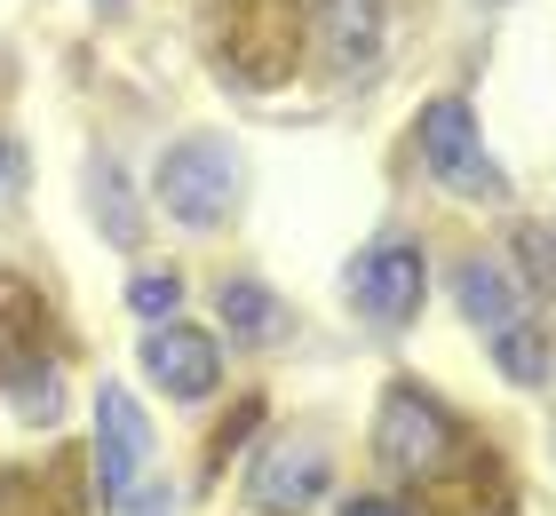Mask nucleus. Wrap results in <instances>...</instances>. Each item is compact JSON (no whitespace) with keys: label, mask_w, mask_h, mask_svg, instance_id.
<instances>
[{"label":"nucleus","mask_w":556,"mask_h":516,"mask_svg":"<svg viewBox=\"0 0 556 516\" xmlns=\"http://www.w3.org/2000/svg\"><path fill=\"white\" fill-rule=\"evenodd\" d=\"M255 421H263V405H255V398H247V405L231 413V421H223V429H215V445H207V477H223V461H231V453L247 445V429H255Z\"/></svg>","instance_id":"17"},{"label":"nucleus","mask_w":556,"mask_h":516,"mask_svg":"<svg viewBox=\"0 0 556 516\" xmlns=\"http://www.w3.org/2000/svg\"><path fill=\"white\" fill-rule=\"evenodd\" d=\"M151 199L167 206L184 230H223L239 215L247 199V160L231 136H215V127H199V136H175L160 151V167H151Z\"/></svg>","instance_id":"2"},{"label":"nucleus","mask_w":556,"mask_h":516,"mask_svg":"<svg viewBox=\"0 0 556 516\" xmlns=\"http://www.w3.org/2000/svg\"><path fill=\"white\" fill-rule=\"evenodd\" d=\"M136 366H143V381H151L167 405H199V398L223 390V342H215L207 326H184V318L143 326Z\"/></svg>","instance_id":"6"},{"label":"nucleus","mask_w":556,"mask_h":516,"mask_svg":"<svg viewBox=\"0 0 556 516\" xmlns=\"http://www.w3.org/2000/svg\"><path fill=\"white\" fill-rule=\"evenodd\" d=\"M334 493V453L318 437H270L247 469V508L255 516H302Z\"/></svg>","instance_id":"7"},{"label":"nucleus","mask_w":556,"mask_h":516,"mask_svg":"<svg viewBox=\"0 0 556 516\" xmlns=\"http://www.w3.org/2000/svg\"><path fill=\"white\" fill-rule=\"evenodd\" d=\"M151 469V413L136 405L128 381H104L96 390V445H88V493L96 508H128V493L143 484Z\"/></svg>","instance_id":"4"},{"label":"nucleus","mask_w":556,"mask_h":516,"mask_svg":"<svg viewBox=\"0 0 556 516\" xmlns=\"http://www.w3.org/2000/svg\"><path fill=\"white\" fill-rule=\"evenodd\" d=\"M414 143H421V167L453 199H509V175L485 160V127H477L469 96H429L414 119Z\"/></svg>","instance_id":"3"},{"label":"nucleus","mask_w":556,"mask_h":516,"mask_svg":"<svg viewBox=\"0 0 556 516\" xmlns=\"http://www.w3.org/2000/svg\"><path fill=\"white\" fill-rule=\"evenodd\" d=\"M119 516H175V484H160V477H143L136 493H128V508Z\"/></svg>","instance_id":"18"},{"label":"nucleus","mask_w":556,"mask_h":516,"mask_svg":"<svg viewBox=\"0 0 556 516\" xmlns=\"http://www.w3.org/2000/svg\"><path fill=\"white\" fill-rule=\"evenodd\" d=\"M374 461H382L390 477H406V484H453V477H469L477 437L438 390H421L414 374H397L382 390V413H374Z\"/></svg>","instance_id":"1"},{"label":"nucleus","mask_w":556,"mask_h":516,"mask_svg":"<svg viewBox=\"0 0 556 516\" xmlns=\"http://www.w3.org/2000/svg\"><path fill=\"white\" fill-rule=\"evenodd\" d=\"M485 350H493V366H501V381H509V390H541V381L556 374V350H548V326L541 318H517L509 326H493L485 333Z\"/></svg>","instance_id":"12"},{"label":"nucleus","mask_w":556,"mask_h":516,"mask_svg":"<svg viewBox=\"0 0 556 516\" xmlns=\"http://www.w3.org/2000/svg\"><path fill=\"white\" fill-rule=\"evenodd\" d=\"M88 215L112 230V247H143V215L128 199V175H119V160H88Z\"/></svg>","instance_id":"14"},{"label":"nucleus","mask_w":556,"mask_h":516,"mask_svg":"<svg viewBox=\"0 0 556 516\" xmlns=\"http://www.w3.org/2000/svg\"><path fill=\"white\" fill-rule=\"evenodd\" d=\"M96 493L80 484V461L56 453L48 469H9L0 461V516H88Z\"/></svg>","instance_id":"10"},{"label":"nucleus","mask_w":556,"mask_h":516,"mask_svg":"<svg viewBox=\"0 0 556 516\" xmlns=\"http://www.w3.org/2000/svg\"><path fill=\"white\" fill-rule=\"evenodd\" d=\"M334 516H414L406 501H382V493H374V501H342Z\"/></svg>","instance_id":"19"},{"label":"nucleus","mask_w":556,"mask_h":516,"mask_svg":"<svg viewBox=\"0 0 556 516\" xmlns=\"http://www.w3.org/2000/svg\"><path fill=\"white\" fill-rule=\"evenodd\" d=\"M517 254H525V278L556 294V230H548V223H525V230H517Z\"/></svg>","instance_id":"16"},{"label":"nucleus","mask_w":556,"mask_h":516,"mask_svg":"<svg viewBox=\"0 0 556 516\" xmlns=\"http://www.w3.org/2000/svg\"><path fill=\"white\" fill-rule=\"evenodd\" d=\"M453 302H462V318L477 326V333H493V326H509L517 318V278L501 270V263H485V254H469L462 270H453Z\"/></svg>","instance_id":"13"},{"label":"nucleus","mask_w":556,"mask_h":516,"mask_svg":"<svg viewBox=\"0 0 556 516\" xmlns=\"http://www.w3.org/2000/svg\"><path fill=\"white\" fill-rule=\"evenodd\" d=\"M342 287L382 333H406L421 318V302H429V254L414 239H382V247H366L358 263H350Z\"/></svg>","instance_id":"5"},{"label":"nucleus","mask_w":556,"mask_h":516,"mask_svg":"<svg viewBox=\"0 0 556 516\" xmlns=\"http://www.w3.org/2000/svg\"><path fill=\"white\" fill-rule=\"evenodd\" d=\"M128 310L143 326H160V318H175V310H184V278L175 270H143L136 287H128Z\"/></svg>","instance_id":"15"},{"label":"nucleus","mask_w":556,"mask_h":516,"mask_svg":"<svg viewBox=\"0 0 556 516\" xmlns=\"http://www.w3.org/2000/svg\"><path fill=\"white\" fill-rule=\"evenodd\" d=\"M390 33V0H318V56L334 72H374Z\"/></svg>","instance_id":"9"},{"label":"nucleus","mask_w":556,"mask_h":516,"mask_svg":"<svg viewBox=\"0 0 556 516\" xmlns=\"http://www.w3.org/2000/svg\"><path fill=\"white\" fill-rule=\"evenodd\" d=\"M48 366H56V310L40 302L33 278L0 270V390H16Z\"/></svg>","instance_id":"8"},{"label":"nucleus","mask_w":556,"mask_h":516,"mask_svg":"<svg viewBox=\"0 0 556 516\" xmlns=\"http://www.w3.org/2000/svg\"><path fill=\"white\" fill-rule=\"evenodd\" d=\"M16 184H24V151H16L9 136H0V191H9V199H16Z\"/></svg>","instance_id":"20"},{"label":"nucleus","mask_w":556,"mask_h":516,"mask_svg":"<svg viewBox=\"0 0 556 516\" xmlns=\"http://www.w3.org/2000/svg\"><path fill=\"white\" fill-rule=\"evenodd\" d=\"M215 318H223V333H231L239 350H278L294 333V310L278 302L263 278H223L215 287Z\"/></svg>","instance_id":"11"}]
</instances>
